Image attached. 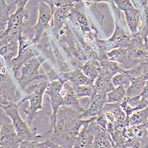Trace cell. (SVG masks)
I'll list each match as a JSON object with an SVG mask.
<instances>
[{"mask_svg": "<svg viewBox=\"0 0 148 148\" xmlns=\"http://www.w3.org/2000/svg\"><path fill=\"white\" fill-rule=\"evenodd\" d=\"M58 40L74 68L80 67L88 61L80 43L67 21L60 31Z\"/></svg>", "mask_w": 148, "mask_h": 148, "instance_id": "6da1fadb", "label": "cell"}, {"mask_svg": "<svg viewBox=\"0 0 148 148\" xmlns=\"http://www.w3.org/2000/svg\"><path fill=\"white\" fill-rule=\"evenodd\" d=\"M49 83V82L46 80L40 81L38 83L33 82L24 91L26 93V96L18 103L20 106L27 100L29 101L28 107L23 111L27 115V122L30 127L36 118L38 112L44 109L42 107L43 96Z\"/></svg>", "mask_w": 148, "mask_h": 148, "instance_id": "7a4b0ae2", "label": "cell"}, {"mask_svg": "<svg viewBox=\"0 0 148 148\" xmlns=\"http://www.w3.org/2000/svg\"><path fill=\"white\" fill-rule=\"evenodd\" d=\"M19 106L18 103H10L6 106L1 105V108L11 120L21 142L42 139L44 135L37 134L36 128L31 129L27 122L22 119L19 113Z\"/></svg>", "mask_w": 148, "mask_h": 148, "instance_id": "3957f363", "label": "cell"}, {"mask_svg": "<svg viewBox=\"0 0 148 148\" xmlns=\"http://www.w3.org/2000/svg\"><path fill=\"white\" fill-rule=\"evenodd\" d=\"M114 31L111 37L107 40L97 38L95 44L98 53H107L110 50L119 48H126L131 42V34H128L120 24H123L121 19L115 18Z\"/></svg>", "mask_w": 148, "mask_h": 148, "instance_id": "277c9868", "label": "cell"}, {"mask_svg": "<svg viewBox=\"0 0 148 148\" xmlns=\"http://www.w3.org/2000/svg\"><path fill=\"white\" fill-rule=\"evenodd\" d=\"M0 104L6 106L10 103H18L21 96L9 75L6 66L1 58L0 65Z\"/></svg>", "mask_w": 148, "mask_h": 148, "instance_id": "5b68a950", "label": "cell"}, {"mask_svg": "<svg viewBox=\"0 0 148 148\" xmlns=\"http://www.w3.org/2000/svg\"><path fill=\"white\" fill-rule=\"evenodd\" d=\"M46 61L41 56L33 58L25 64L21 69V75L16 79L21 89L24 90L33 82L41 80H48L47 75L40 74L39 69Z\"/></svg>", "mask_w": 148, "mask_h": 148, "instance_id": "8992f818", "label": "cell"}, {"mask_svg": "<svg viewBox=\"0 0 148 148\" xmlns=\"http://www.w3.org/2000/svg\"><path fill=\"white\" fill-rule=\"evenodd\" d=\"M53 11L51 8L44 2H39L38 18L36 24L31 29L28 28L30 36L34 45H38L44 33L50 28L53 19Z\"/></svg>", "mask_w": 148, "mask_h": 148, "instance_id": "52a82bcc", "label": "cell"}, {"mask_svg": "<svg viewBox=\"0 0 148 148\" xmlns=\"http://www.w3.org/2000/svg\"><path fill=\"white\" fill-rule=\"evenodd\" d=\"M127 50V69L148 61V42L145 41L138 33L131 34V42Z\"/></svg>", "mask_w": 148, "mask_h": 148, "instance_id": "ba28073f", "label": "cell"}, {"mask_svg": "<svg viewBox=\"0 0 148 148\" xmlns=\"http://www.w3.org/2000/svg\"><path fill=\"white\" fill-rule=\"evenodd\" d=\"M19 42V53L15 58L11 60L9 66V70L16 79L18 78L17 75L22 66L33 58L40 55L39 53L35 49L33 46L35 45L30 38H26L23 36Z\"/></svg>", "mask_w": 148, "mask_h": 148, "instance_id": "9c48e42d", "label": "cell"}, {"mask_svg": "<svg viewBox=\"0 0 148 148\" xmlns=\"http://www.w3.org/2000/svg\"><path fill=\"white\" fill-rule=\"evenodd\" d=\"M26 6L17 7V10L10 15L6 30L1 33V35H10L18 38L20 40L23 37V32L25 28L24 20L29 18V12L25 9Z\"/></svg>", "mask_w": 148, "mask_h": 148, "instance_id": "30bf717a", "label": "cell"}, {"mask_svg": "<svg viewBox=\"0 0 148 148\" xmlns=\"http://www.w3.org/2000/svg\"><path fill=\"white\" fill-rule=\"evenodd\" d=\"M64 84V82L61 79H57L50 82L45 92L50 99L52 112L49 116H50L51 128L52 129L55 127L58 110L63 104V97L61 95V91Z\"/></svg>", "mask_w": 148, "mask_h": 148, "instance_id": "8fae6325", "label": "cell"}, {"mask_svg": "<svg viewBox=\"0 0 148 148\" xmlns=\"http://www.w3.org/2000/svg\"><path fill=\"white\" fill-rule=\"evenodd\" d=\"M82 114L74 109L62 106L58 109L56 116L55 127L52 129L53 134L60 135L66 133L70 123L74 119H82Z\"/></svg>", "mask_w": 148, "mask_h": 148, "instance_id": "7c38bea8", "label": "cell"}, {"mask_svg": "<svg viewBox=\"0 0 148 148\" xmlns=\"http://www.w3.org/2000/svg\"><path fill=\"white\" fill-rule=\"evenodd\" d=\"M0 54L9 69L11 61L19 53V42L18 38L10 35H1Z\"/></svg>", "mask_w": 148, "mask_h": 148, "instance_id": "4fadbf2b", "label": "cell"}, {"mask_svg": "<svg viewBox=\"0 0 148 148\" xmlns=\"http://www.w3.org/2000/svg\"><path fill=\"white\" fill-rule=\"evenodd\" d=\"M75 9L74 3H68L56 8L53 12V19L50 25L51 33L58 40L60 31L67 22Z\"/></svg>", "mask_w": 148, "mask_h": 148, "instance_id": "5bb4252c", "label": "cell"}, {"mask_svg": "<svg viewBox=\"0 0 148 148\" xmlns=\"http://www.w3.org/2000/svg\"><path fill=\"white\" fill-rule=\"evenodd\" d=\"M0 131L1 148H20L21 139L12 123L1 122Z\"/></svg>", "mask_w": 148, "mask_h": 148, "instance_id": "9a60e30c", "label": "cell"}, {"mask_svg": "<svg viewBox=\"0 0 148 148\" xmlns=\"http://www.w3.org/2000/svg\"><path fill=\"white\" fill-rule=\"evenodd\" d=\"M107 103V94L97 92L93 98L89 99L85 107L82 119H89L102 113L103 108Z\"/></svg>", "mask_w": 148, "mask_h": 148, "instance_id": "2e32d148", "label": "cell"}, {"mask_svg": "<svg viewBox=\"0 0 148 148\" xmlns=\"http://www.w3.org/2000/svg\"><path fill=\"white\" fill-rule=\"evenodd\" d=\"M95 117L83 127L76 139L74 148H92L97 125Z\"/></svg>", "mask_w": 148, "mask_h": 148, "instance_id": "e0dca14e", "label": "cell"}, {"mask_svg": "<svg viewBox=\"0 0 148 148\" xmlns=\"http://www.w3.org/2000/svg\"><path fill=\"white\" fill-rule=\"evenodd\" d=\"M61 94L63 97L62 106L71 108L82 114L84 113L85 108L80 105L73 86L70 85L68 82H64Z\"/></svg>", "mask_w": 148, "mask_h": 148, "instance_id": "ac0fdd59", "label": "cell"}, {"mask_svg": "<svg viewBox=\"0 0 148 148\" xmlns=\"http://www.w3.org/2000/svg\"><path fill=\"white\" fill-rule=\"evenodd\" d=\"M126 139L135 138L141 144L142 148H148V130L145 125L127 126L123 131Z\"/></svg>", "mask_w": 148, "mask_h": 148, "instance_id": "d6986e66", "label": "cell"}, {"mask_svg": "<svg viewBox=\"0 0 148 148\" xmlns=\"http://www.w3.org/2000/svg\"><path fill=\"white\" fill-rule=\"evenodd\" d=\"M61 79L64 82H70L73 86L80 85H93L94 81L88 78L83 72L80 67L59 74Z\"/></svg>", "mask_w": 148, "mask_h": 148, "instance_id": "ffe728a7", "label": "cell"}, {"mask_svg": "<svg viewBox=\"0 0 148 148\" xmlns=\"http://www.w3.org/2000/svg\"><path fill=\"white\" fill-rule=\"evenodd\" d=\"M115 148L113 140L107 130L96 125L92 148Z\"/></svg>", "mask_w": 148, "mask_h": 148, "instance_id": "44dd1931", "label": "cell"}, {"mask_svg": "<svg viewBox=\"0 0 148 148\" xmlns=\"http://www.w3.org/2000/svg\"><path fill=\"white\" fill-rule=\"evenodd\" d=\"M98 59L101 64L104 75L108 78L112 79V78L116 74L122 73L124 69L119 66V64L115 62L110 60L107 56V53H98Z\"/></svg>", "mask_w": 148, "mask_h": 148, "instance_id": "7402d4cb", "label": "cell"}, {"mask_svg": "<svg viewBox=\"0 0 148 148\" xmlns=\"http://www.w3.org/2000/svg\"><path fill=\"white\" fill-rule=\"evenodd\" d=\"M80 68L85 75L93 81L98 76L104 74L103 68L98 59L88 61Z\"/></svg>", "mask_w": 148, "mask_h": 148, "instance_id": "603a6c76", "label": "cell"}, {"mask_svg": "<svg viewBox=\"0 0 148 148\" xmlns=\"http://www.w3.org/2000/svg\"><path fill=\"white\" fill-rule=\"evenodd\" d=\"M125 19L131 34L137 33L140 23L141 11L136 8L124 12Z\"/></svg>", "mask_w": 148, "mask_h": 148, "instance_id": "cb8c5ba5", "label": "cell"}, {"mask_svg": "<svg viewBox=\"0 0 148 148\" xmlns=\"http://www.w3.org/2000/svg\"><path fill=\"white\" fill-rule=\"evenodd\" d=\"M108 59L113 62L122 65L124 69L128 68L127 50L126 48L119 47L113 49L107 53Z\"/></svg>", "mask_w": 148, "mask_h": 148, "instance_id": "d4e9b609", "label": "cell"}, {"mask_svg": "<svg viewBox=\"0 0 148 148\" xmlns=\"http://www.w3.org/2000/svg\"><path fill=\"white\" fill-rule=\"evenodd\" d=\"M148 122V106L126 117L127 126L145 125Z\"/></svg>", "mask_w": 148, "mask_h": 148, "instance_id": "484cf974", "label": "cell"}, {"mask_svg": "<svg viewBox=\"0 0 148 148\" xmlns=\"http://www.w3.org/2000/svg\"><path fill=\"white\" fill-rule=\"evenodd\" d=\"M93 86L97 92L106 94L115 88L112 82L111 79L108 78L104 74L98 76L95 79Z\"/></svg>", "mask_w": 148, "mask_h": 148, "instance_id": "4316f807", "label": "cell"}, {"mask_svg": "<svg viewBox=\"0 0 148 148\" xmlns=\"http://www.w3.org/2000/svg\"><path fill=\"white\" fill-rule=\"evenodd\" d=\"M147 81L140 77H131V84L126 90L127 97H135L140 95L142 92Z\"/></svg>", "mask_w": 148, "mask_h": 148, "instance_id": "83f0119b", "label": "cell"}, {"mask_svg": "<svg viewBox=\"0 0 148 148\" xmlns=\"http://www.w3.org/2000/svg\"><path fill=\"white\" fill-rule=\"evenodd\" d=\"M110 112L113 114L115 119V123L125 122L126 115L119 103H106L103 108L102 113Z\"/></svg>", "mask_w": 148, "mask_h": 148, "instance_id": "f1b7e54d", "label": "cell"}, {"mask_svg": "<svg viewBox=\"0 0 148 148\" xmlns=\"http://www.w3.org/2000/svg\"><path fill=\"white\" fill-rule=\"evenodd\" d=\"M126 96V91L124 87H115L114 90L107 93V103L120 104Z\"/></svg>", "mask_w": 148, "mask_h": 148, "instance_id": "f546056e", "label": "cell"}, {"mask_svg": "<svg viewBox=\"0 0 148 148\" xmlns=\"http://www.w3.org/2000/svg\"><path fill=\"white\" fill-rule=\"evenodd\" d=\"M73 87L79 99L83 97H88L91 99L97 93L93 85H80Z\"/></svg>", "mask_w": 148, "mask_h": 148, "instance_id": "4dcf8cb0", "label": "cell"}, {"mask_svg": "<svg viewBox=\"0 0 148 148\" xmlns=\"http://www.w3.org/2000/svg\"><path fill=\"white\" fill-rule=\"evenodd\" d=\"M141 11L140 23L138 33L141 37L147 42L148 37V4Z\"/></svg>", "mask_w": 148, "mask_h": 148, "instance_id": "1f68e13d", "label": "cell"}, {"mask_svg": "<svg viewBox=\"0 0 148 148\" xmlns=\"http://www.w3.org/2000/svg\"><path fill=\"white\" fill-rule=\"evenodd\" d=\"M1 8V33L4 32L8 25V22L10 16L9 14L12 5L8 4L6 0H0Z\"/></svg>", "mask_w": 148, "mask_h": 148, "instance_id": "d6a6232c", "label": "cell"}, {"mask_svg": "<svg viewBox=\"0 0 148 148\" xmlns=\"http://www.w3.org/2000/svg\"><path fill=\"white\" fill-rule=\"evenodd\" d=\"M126 71L132 77H140L145 81H148V61L140 64L134 68L126 69Z\"/></svg>", "mask_w": 148, "mask_h": 148, "instance_id": "836d02e7", "label": "cell"}, {"mask_svg": "<svg viewBox=\"0 0 148 148\" xmlns=\"http://www.w3.org/2000/svg\"><path fill=\"white\" fill-rule=\"evenodd\" d=\"M131 77H132L126 71V69H124L122 73L114 75L112 78L111 81L115 87L123 86L126 90L131 84Z\"/></svg>", "mask_w": 148, "mask_h": 148, "instance_id": "e575fe53", "label": "cell"}, {"mask_svg": "<svg viewBox=\"0 0 148 148\" xmlns=\"http://www.w3.org/2000/svg\"><path fill=\"white\" fill-rule=\"evenodd\" d=\"M127 103L133 109L134 113L148 106V99H144L140 95L135 97L126 96Z\"/></svg>", "mask_w": 148, "mask_h": 148, "instance_id": "d590c367", "label": "cell"}, {"mask_svg": "<svg viewBox=\"0 0 148 148\" xmlns=\"http://www.w3.org/2000/svg\"><path fill=\"white\" fill-rule=\"evenodd\" d=\"M119 11H126L135 8L131 0H111Z\"/></svg>", "mask_w": 148, "mask_h": 148, "instance_id": "8d00e7d4", "label": "cell"}, {"mask_svg": "<svg viewBox=\"0 0 148 148\" xmlns=\"http://www.w3.org/2000/svg\"><path fill=\"white\" fill-rule=\"evenodd\" d=\"M38 2H44L49 5L51 8L53 12L54 11V7L58 8L71 3L68 0H38Z\"/></svg>", "mask_w": 148, "mask_h": 148, "instance_id": "74e56055", "label": "cell"}, {"mask_svg": "<svg viewBox=\"0 0 148 148\" xmlns=\"http://www.w3.org/2000/svg\"><path fill=\"white\" fill-rule=\"evenodd\" d=\"M95 121L97 125L102 127L103 128H104L105 130H106V128H107L108 123L109 122V120L106 118V116L103 113L99 114L98 116H95Z\"/></svg>", "mask_w": 148, "mask_h": 148, "instance_id": "f35d334b", "label": "cell"}, {"mask_svg": "<svg viewBox=\"0 0 148 148\" xmlns=\"http://www.w3.org/2000/svg\"><path fill=\"white\" fill-rule=\"evenodd\" d=\"M134 7L139 10H142L148 4V0H131Z\"/></svg>", "mask_w": 148, "mask_h": 148, "instance_id": "ab89813d", "label": "cell"}, {"mask_svg": "<svg viewBox=\"0 0 148 148\" xmlns=\"http://www.w3.org/2000/svg\"><path fill=\"white\" fill-rule=\"evenodd\" d=\"M140 96L144 98V99H148V80L147 81L146 84L145 85V87L144 88V90L142 91V92H141V94H140Z\"/></svg>", "mask_w": 148, "mask_h": 148, "instance_id": "60d3db41", "label": "cell"}, {"mask_svg": "<svg viewBox=\"0 0 148 148\" xmlns=\"http://www.w3.org/2000/svg\"><path fill=\"white\" fill-rule=\"evenodd\" d=\"M90 2H93L95 4H97L98 3L100 2H106V3H109L110 0H89Z\"/></svg>", "mask_w": 148, "mask_h": 148, "instance_id": "b9f144b4", "label": "cell"}, {"mask_svg": "<svg viewBox=\"0 0 148 148\" xmlns=\"http://www.w3.org/2000/svg\"><path fill=\"white\" fill-rule=\"evenodd\" d=\"M16 0H6V2L8 3V4H10V5H12V6H14V2H15Z\"/></svg>", "mask_w": 148, "mask_h": 148, "instance_id": "7bdbcfd3", "label": "cell"}, {"mask_svg": "<svg viewBox=\"0 0 148 148\" xmlns=\"http://www.w3.org/2000/svg\"><path fill=\"white\" fill-rule=\"evenodd\" d=\"M145 126H146V127H147V128H148V122H147V123H146V124H145Z\"/></svg>", "mask_w": 148, "mask_h": 148, "instance_id": "ee69618b", "label": "cell"}, {"mask_svg": "<svg viewBox=\"0 0 148 148\" xmlns=\"http://www.w3.org/2000/svg\"><path fill=\"white\" fill-rule=\"evenodd\" d=\"M68 1H70L71 3H72V1H73V0H68Z\"/></svg>", "mask_w": 148, "mask_h": 148, "instance_id": "f6af8a7d", "label": "cell"}, {"mask_svg": "<svg viewBox=\"0 0 148 148\" xmlns=\"http://www.w3.org/2000/svg\"><path fill=\"white\" fill-rule=\"evenodd\" d=\"M147 42H148V38H147Z\"/></svg>", "mask_w": 148, "mask_h": 148, "instance_id": "bcb514c9", "label": "cell"}, {"mask_svg": "<svg viewBox=\"0 0 148 148\" xmlns=\"http://www.w3.org/2000/svg\"></svg>", "mask_w": 148, "mask_h": 148, "instance_id": "7dc6e473", "label": "cell"}]
</instances>
